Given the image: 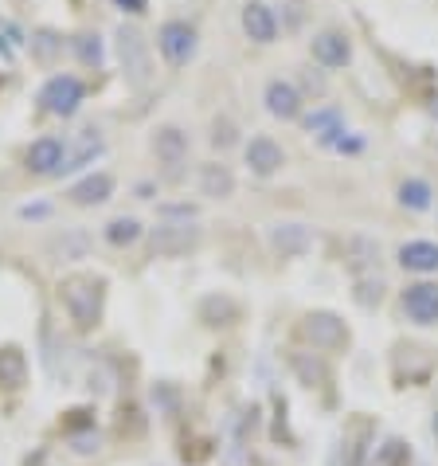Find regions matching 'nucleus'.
Masks as SVG:
<instances>
[{
    "label": "nucleus",
    "instance_id": "20",
    "mask_svg": "<svg viewBox=\"0 0 438 466\" xmlns=\"http://www.w3.org/2000/svg\"><path fill=\"white\" fill-rule=\"evenodd\" d=\"M368 439H372V427L364 420L353 423V431L344 435V447H341V466H364L368 462Z\"/></svg>",
    "mask_w": 438,
    "mask_h": 466
},
{
    "label": "nucleus",
    "instance_id": "26",
    "mask_svg": "<svg viewBox=\"0 0 438 466\" xmlns=\"http://www.w3.org/2000/svg\"><path fill=\"white\" fill-rule=\"evenodd\" d=\"M63 51V35L59 32H51V28H40L32 35V56L40 59V63H51Z\"/></svg>",
    "mask_w": 438,
    "mask_h": 466
},
{
    "label": "nucleus",
    "instance_id": "18",
    "mask_svg": "<svg viewBox=\"0 0 438 466\" xmlns=\"http://www.w3.org/2000/svg\"><path fill=\"white\" fill-rule=\"evenodd\" d=\"M102 153V134L98 129H83L79 141H75V149L67 146V161H63L59 173H71V169H83V165H90Z\"/></svg>",
    "mask_w": 438,
    "mask_h": 466
},
{
    "label": "nucleus",
    "instance_id": "30",
    "mask_svg": "<svg viewBox=\"0 0 438 466\" xmlns=\"http://www.w3.org/2000/svg\"><path fill=\"white\" fill-rule=\"evenodd\" d=\"M380 298H383V282H380V279H376V282H372V279H360V282H356V302H360V306H376Z\"/></svg>",
    "mask_w": 438,
    "mask_h": 466
},
{
    "label": "nucleus",
    "instance_id": "23",
    "mask_svg": "<svg viewBox=\"0 0 438 466\" xmlns=\"http://www.w3.org/2000/svg\"><path fill=\"white\" fill-rule=\"evenodd\" d=\"M106 239L114 243V248H130V243L141 239V224L134 216H118V219H110L106 224Z\"/></svg>",
    "mask_w": 438,
    "mask_h": 466
},
{
    "label": "nucleus",
    "instance_id": "33",
    "mask_svg": "<svg viewBox=\"0 0 438 466\" xmlns=\"http://www.w3.org/2000/svg\"><path fill=\"white\" fill-rule=\"evenodd\" d=\"M431 114H434V122H438V98H434V106H431Z\"/></svg>",
    "mask_w": 438,
    "mask_h": 466
},
{
    "label": "nucleus",
    "instance_id": "5",
    "mask_svg": "<svg viewBox=\"0 0 438 466\" xmlns=\"http://www.w3.org/2000/svg\"><path fill=\"white\" fill-rule=\"evenodd\" d=\"M149 243H153V255L180 258V255L200 248V228L192 224V219H184V224H157L153 228V236H149Z\"/></svg>",
    "mask_w": 438,
    "mask_h": 466
},
{
    "label": "nucleus",
    "instance_id": "11",
    "mask_svg": "<svg viewBox=\"0 0 438 466\" xmlns=\"http://www.w3.org/2000/svg\"><path fill=\"white\" fill-rule=\"evenodd\" d=\"M270 248H274L278 255H305L309 248H314V231H309L305 224H294V219H286V224H274L270 228Z\"/></svg>",
    "mask_w": 438,
    "mask_h": 466
},
{
    "label": "nucleus",
    "instance_id": "21",
    "mask_svg": "<svg viewBox=\"0 0 438 466\" xmlns=\"http://www.w3.org/2000/svg\"><path fill=\"white\" fill-rule=\"evenodd\" d=\"M75 56H79L83 67H102V59H106V47H102V35L98 32H79L71 40Z\"/></svg>",
    "mask_w": 438,
    "mask_h": 466
},
{
    "label": "nucleus",
    "instance_id": "10",
    "mask_svg": "<svg viewBox=\"0 0 438 466\" xmlns=\"http://www.w3.org/2000/svg\"><path fill=\"white\" fill-rule=\"evenodd\" d=\"M243 32H247L254 44H270L278 35L274 8L263 5V0H247V5H243Z\"/></svg>",
    "mask_w": 438,
    "mask_h": 466
},
{
    "label": "nucleus",
    "instance_id": "24",
    "mask_svg": "<svg viewBox=\"0 0 438 466\" xmlns=\"http://www.w3.org/2000/svg\"><path fill=\"white\" fill-rule=\"evenodd\" d=\"M399 200H403V208H411V212H427L431 208V185L427 180H403V185H399Z\"/></svg>",
    "mask_w": 438,
    "mask_h": 466
},
{
    "label": "nucleus",
    "instance_id": "27",
    "mask_svg": "<svg viewBox=\"0 0 438 466\" xmlns=\"http://www.w3.org/2000/svg\"><path fill=\"white\" fill-rule=\"evenodd\" d=\"M24 40H28V35H24L16 24H12V20H0V59H5V63L16 59L20 51H24Z\"/></svg>",
    "mask_w": 438,
    "mask_h": 466
},
{
    "label": "nucleus",
    "instance_id": "6",
    "mask_svg": "<svg viewBox=\"0 0 438 466\" xmlns=\"http://www.w3.org/2000/svg\"><path fill=\"white\" fill-rule=\"evenodd\" d=\"M302 333L314 341V349H341V345H349V329H344V321L337 314H329V309H314V314H305Z\"/></svg>",
    "mask_w": 438,
    "mask_h": 466
},
{
    "label": "nucleus",
    "instance_id": "32",
    "mask_svg": "<svg viewBox=\"0 0 438 466\" xmlns=\"http://www.w3.org/2000/svg\"><path fill=\"white\" fill-rule=\"evenodd\" d=\"M125 12H145V0H118Z\"/></svg>",
    "mask_w": 438,
    "mask_h": 466
},
{
    "label": "nucleus",
    "instance_id": "3",
    "mask_svg": "<svg viewBox=\"0 0 438 466\" xmlns=\"http://www.w3.org/2000/svg\"><path fill=\"white\" fill-rule=\"evenodd\" d=\"M83 98H86V86H83V79H75V75H55V79H47L40 90V106L47 114H55V118H71V114L83 106Z\"/></svg>",
    "mask_w": 438,
    "mask_h": 466
},
{
    "label": "nucleus",
    "instance_id": "7",
    "mask_svg": "<svg viewBox=\"0 0 438 466\" xmlns=\"http://www.w3.org/2000/svg\"><path fill=\"white\" fill-rule=\"evenodd\" d=\"M28 169L35 177H55L63 169V161H67V141L63 137H40L28 146Z\"/></svg>",
    "mask_w": 438,
    "mask_h": 466
},
{
    "label": "nucleus",
    "instance_id": "28",
    "mask_svg": "<svg viewBox=\"0 0 438 466\" xmlns=\"http://www.w3.org/2000/svg\"><path fill=\"white\" fill-rule=\"evenodd\" d=\"M290 360H294V369H298V377H302V384H309V388H317V384H325V380H329V372H325V365H321V360H309L305 353H294Z\"/></svg>",
    "mask_w": 438,
    "mask_h": 466
},
{
    "label": "nucleus",
    "instance_id": "29",
    "mask_svg": "<svg viewBox=\"0 0 438 466\" xmlns=\"http://www.w3.org/2000/svg\"><path fill=\"white\" fill-rule=\"evenodd\" d=\"M372 466H411L407 443H399V439H388V443L376 451V462H372Z\"/></svg>",
    "mask_w": 438,
    "mask_h": 466
},
{
    "label": "nucleus",
    "instance_id": "19",
    "mask_svg": "<svg viewBox=\"0 0 438 466\" xmlns=\"http://www.w3.org/2000/svg\"><path fill=\"white\" fill-rule=\"evenodd\" d=\"M200 192L212 200H227L235 192V177H231L227 165H204L200 169Z\"/></svg>",
    "mask_w": 438,
    "mask_h": 466
},
{
    "label": "nucleus",
    "instance_id": "13",
    "mask_svg": "<svg viewBox=\"0 0 438 466\" xmlns=\"http://www.w3.org/2000/svg\"><path fill=\"white\" fill-rule=\"evenodd\" d=\"M67 197L79 204V208H95V204H106L110 197H114V177L110 173H90V177H83L79 185H75Z\"/></svg>",
    "mask_w": 438,
    "mask_h": 466
},
{
    "label": "nucleus",
    "instance_id": "8",
    "mask_svg": "<svg viewBox=\"0 0 438 466\" xmlns=\"http://www.w3.org/2000/svg\"><path fill=\"white\" fill-rule=\"evenodd\" d=\"M403 314L419 326H434L438 321V287L434 282H415L403 290Z\"/></svg>",
    "mask_w": 438,
    "mask_h": 466
},
{
    "label": "nucleus",
    "instance_id": "14",
    "mask_svg": "<svg viewBox=\"0 0 438 466\" xmlns=\"http://www.w3.org/2000/svg\"><path fill=\"white\" fill-rule=\"evenodd\" d=\"M153 149H157L161 165H180L188 157V134L176 126H161L157 134H153Z\"/></svg>",
    "mask_w": 438,
    "mask_h": 466
},
{
    "label": "nucleus",
    "instance_id": "17",
    "mask_svg": "<svg viewBox=\"0 0 438 466\" xmlns=\"http://www.w3.org/2000/svg\"><path fill=\"white\" fill-rule=\"evenodd\" d=\"M314 59L325 67H344L349 63V40L341 32H321L314 35Z\"/></svg>",
    "mask_w": 438,
    "mask_h": 466
},
{
    "label": "nucleus",
    "instance_id": "9",
    "mask_svg": "<svg viewBox=\"0 0 438 466\" xmlns=\"http://www.w3.org/2000/svg\"><path fill=\"white\" fill-rule=\"evenodd\" d=\"M243 157H247L251 173H259V177H270L286 165V153H282V146L274 137H251L247 149H243Z\"/></svg>",
    "mask_w": 438,
    "mask_h": 466
},
{
    "label": "nucleus",
    "instance_id": "12",
    "mask_svg": "<svg viewBox=\"0 0 438 466\" xmlns=\"http://www.w3.org/2000/svg\"><path fill=\"white\" fill-rule=\"evenodd\" d=\"M263 102H266V110L274 114V118H282V122H290V118H298V114H302V95L290 83H282V79L266 83Z\"/></svg>",
    "mask_w": 438,
    "mask_h": 466
},
{
    "label": "nucleus",
    "instance_id": "25",
    "mask_svg": "<svg viewBox=\"0 0 438 466\" xmlns=\"http://www.w3.org/2000/svg\"><path fill=\"white\" fill-rule=\"evenodd\" d=\"M309 134H317L321 141H333V137H337L341 134V114L337 110H317V114H309Z\"/></svg>",
    "mask_w": 438,
    "mask_h": 466
},
{
    "label": "nucleus",
    "instance_id": "16",
    "mask_svg": "<svg viewBox=\"0 0 438 466\" xmlns=\"http://www.w3.org/2000/svg\"><path fill=\"white\" fill-rule=\"evenodd\" d=\"M24 384H28V357H24L16 345H5L0 349V388L16 392Z\"/></svg>",
    "mask_w": 438,
    "mask_h": 466
},
{
    "label": "nucleus",
    "instance_id": "15",
    "mask_svg": "<svg viewBox=\"0 0 438 466\" xmlns=\"http://www.w3.org/2000/svg\"><path fill=\"white\" fill-rule=\"evenodd\" d=\"M399 263L407 270H419V275H431V270H438V243H431V239L403 243V248H399Z\"/></svg>",
    "mask_w": 438,
    "mask_h": 466
},
{
    "label": "nucleus",
    "instance_id": "31",
    "mask_svg": "<svg viewBox=\"0 0 438 466\" xmlns=\"http://www.w3.org/2000/svg\"><path fill=\"white\" fill-rule=\"evenodd\" d=\"M55 251H59V255H67V251L83 255V251H86V236H67V239H59V243H55Z\"/></svg>",
    "mask_w": 438,
    "mask_h": 466
},
{
    "label": "nucleus",
    "instance_id": "4",
    "mask_svg": "<svg viewBox=\"0 0 438 466\" xmlns=\"http://www.w3.org/2000/svg\"><path fill=\"white\" fill-rule=\"evenodd\" d=\"M157 47H161V56L169 59V67H184V63L196 56L200 35L188 20H164L157 32Z\"/></svg>",
    "mask_w": 438,
    "mask_h": 466
},
{
    "label": "nucleus",
    "instance_id": "22",
    "mask_svg": "<svg viewBox=\"0 0 438 466\" xmlns=\"http://www.w3.org/2000/svg\"><path fill=\"white\" fill-rule=\"evenodd\" d=\"M344 255H349L353 267H376L380 263V243L368 236H349L344 239Z\"/></svg>",
    "mask_w": 438,
    "mask_h": 466
},
{
    "label": "nucleus",
    "instance_id": "1",
    "mask_svg": "<svg viewBox=\"0 0 438 466\" xmlns=\"http://www.w3.org/2000/svg\"><path fill=\"white\" fill-rule=\"evenodd\" d=\"M59 298L67 306L71 321L79 329H95L102 318V298H106V282L95 275H71L59 282Z\"/></svg>",
    "mask_w": 438,
    "mask_h": 466
},
{
    "label": "nucleus",
    "instance_id": "2",
    "mask_svg": "<svg viewBox=\"0 0 438 466\" xmlns=\"http://www.w3.org/2000/svg\"><path fill=\"white\" fill-rule=\"evenodd\" d=\"M114 40H118V63H122V75L130 86H149L153 79V51H149V40L141 35V28L134 24H122L118 32H114Z\"/></svg>",
    "mask_w": 438,
    "mask_h": 466
}]
</instances>
